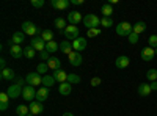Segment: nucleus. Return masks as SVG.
<instances>
[{
	"instance_id": "f257e3e1",
	"label": "nucleus",
	"mask_w": 157,
	"mask_h": 116,
	"mask_svg": "<svg viewBox=\"0 0 157 116\" xmlns=\"http://www.w3.org/2000/svg\"><path fill=\"white\" fill-rule=\"evenodd\" d=\"M22 33L24 35H29V36H36L38 33H43L41 30H39L36 25L33 24V22H30V21H25L24 24H22Z\"/></svg>"
},
{
	"instance_id": "f03ea898",
	"label": "nucleus",
	"mask_w": 157,
	"mask_h": 116,
	"mask_svg": "<svg viewBox=\"0 0 157 116\" xmlns=\"http://www.w3.org/2000/svg\"><path fill=\"white\" fill-rule=\"evenodd\" d=\"M83 24L88 30L90 28H98V25H101V19L96 14H93V13H90V14H86L83 17Z\"/></svg>"
},
{
	"instance_id": "7ed1b4c3",
	"label": "nucleus",
	"mask_w": 157,
	"mask_h": 116,
	"mask_svg": "<svg viewBox=\"0 0 157 116\" xmlns=\"http://www.w3.org/2000/svg\"><path fill=\"white\" fill-rule=\"evenodd\" d=\"M132 33V24L129 22H120L116 25V35L118 36H129Z\"/></svg>"
},
{
	"instance_id": "20e7f679",
	"label": "nucleus",
	"mask_w": 157,
	"mask_h": 116,
	"mask_svg": "<svg viewBox=\"0 0 157 116\" xmlns=\"http://www.w3.org/2000/svg\"><path fill=\"white\" fill-rule=\"evenodd\" d=\"M63 36L66 38V41H75L77 38H78V28H77V25H68L66 28H64L63 32Z\"/></svg>"
},
{
	"instance_id": "39448f33",
	"label": "nucleus",
	"mask_w": 157,
	"mask_h": 116,
	"mask_svg": "<svg viewBox=\"0 0 157 116\" xmlns=\"http://www.w3.org/2000/svg\"><path fill=\"white\" fill-rule=\"evenodd\" d=\"M25 80H27V85H30V86H38L43 83V75L38 72H30V74H27Z\"/></svg>"
},
{
	"instance_id": "423d86ee",
	"label": "nucleus",
	"mask_w": 157,
	"mask_h": 116,
	"mask_svg": "<svg viewBox=\"0 0 157 116\" xmlns=\"http://www.w3.org/2000/svg\"><path fill=\"white\" fill-rule=\"evenodd\" d=\"M22 86L21 85H17V83H13V85H10V88L6 89V94L10 96V99H17V97H21L22 96Z\"/></svg>"
},
{
	"instance_id": "0eeeda50",
	"label": "nucleus",
	"mask_w": 157,
	"mask_h": 116,
	"mask_svg": "<svg viewBox=\"0 0 157 116\" xmlns=\"http://www.w3.org/2000/svg\"><path fill=\"white\" fill-rule=\"evenodd\" d=\"M22 97H24V100H29V102L36 100V91H35V86H30V85L24 86V89H22Z\"/></svg>"
},
{
	"instance_id": "6e6552de",
	"label": "nucleus",
	"mask_w": 157,
	"mask_h": 116,
	"mask_svg": "<svg viewBox=\"0 0 157 116\" xmlns=\"http://www.w3.org/2000/svg\"><path fill=\"white\" fill-rule=\"evenodd\" d=\"M140 57H141V60L143 61H146V63H149V61H152V58L155 57V50L152 49V47H145V49H141L140 50Z\"/></svg>"
},
{
	"instance_id": "1a4fd4ad",
	"label": "nucleus",
	"mask_w": 157,
	"mask_h": 116,
	"mask_svg": "<svg viewBox=\"0 0 157 116\" xmlns=\"http://www.w3.org/2000/svg\"><path fill=\"white\" fill-rule=\"evenodd\" d=\"M35 50H39V52H43V50H46V41L43 39L41 36H35L32 38V44H30Z\"/></svg>"
},
{
	"instance_id": "9d476101",
	"label": "nucleus",
	"mask_w": 157,
	"mask_h": 116,
	"mask_svg": "<svg viewBox=\"0 0 157 116\" xmlns=\"http://www.w3.org/2000/svg\"><path fill=\"white\" fill-rule=\"evenodd\" d=\"M68 22H69V25H77L78 22H83V17L80 14V11H71V13H68Z\"/></svg>"
},
{
	"instance_id": "9b49d317",
	"label": "nucleus",
	"mask_w": 157,
	"mask_h": 116,
	"mask_svg": "<svg viewBox=\"0 0 157 116\" xmlns=\"http://www.w3.org/2000/svg\"><path fill=\"white\" fill-rule=\"evenodd\" d=\"M129 64H130V60H129L127 55H120V57L115 60V66H116L118 69H126Z\"/></svg>"
},
{
	"instance_id": "f8f14e48",
	"label": "nucleus",
	"mask_w": 157,
	"mask_h": 116,
	"mask_svg": "<svg viewBox=\"0 0 157 116\" xmlns=\"http://www.w3.org/2000/svg\"><path fill=\"white\" fill-rule=\"evenodd\" d=\"M68 58H69V63L72 64V66H80L82 61H83L82 54H80V52H75V50H74L72 54H69V55H68Z\"/></svg>"
},
{
	"instance_id": "ddd939ff",
	"label": "nucleus",
	"mask_w": 157,
	"mask_h": 116,
	"mask_svg": "<svg viewBox=\"0 0 157 116\" xmlns=\"http://www.w3.org/2000/svg\"><path fill=\"white\" fill-rule=\"evenodd\" d=\"M29 108H30V113H32V114H39V113H43V111H44V105H43V102H38V100L30 102Z\"/></svg>"
},
{
	"instance_id": "4468645a",
	"label": "nucleus",
	"mask_w": 157,
	"mask_h": 116,
	"mask_svg": "<svg viewBox=\"0 0 157 116\" xmlns=\"http://www.w3.org/2000/svg\"><path fill=\"white\" fill-rule=\"evenodd\" d=\"M10 55L13 57V58H21L22 55H24V49L21 47V46H16V44H11L10 46Z\"/></svg>"
},
{
	"instance_id": "2eb2a0df",
	"label": "nucleus",
	"mask_w": 157,
	"mask_h": 116,
	"mask_svg": "<svg viewBox=\"0 0 157 116\" xmlns=\"http://www.w3.org/2000/svg\"><path fill=\"white\" fill-rule=\"evenodd\" d=\"M49 94H50V88H39L36 91V100L38 102H44V100H47Z\"/></svg>"
},
{
	"instance_id": "dca6fc26",
	"label": "nucleus",
	"mask_w": 157,
	"mask_h": 116,
	"mask_svg": "<svg viewBox=\"0 0 157 116\" xmlns=\"http://www.w3.org/2000/svg\"><path fill=\"white\" fill-rule=\"evenodd\" d=\"M50 5L54 6L55 9H68L71 2H69V0H52Z\"/></svg>"
},
{
	"instance_id": "f3484780",
	"label": "nucleus",
	"mask_w": 157,
	"mask_h": 116,
	"mask_svg": "<svg viewBox=\"0 0 157 116\" xmlns=\"http://www.w3.org/2000/svg\"><path fill=\"white\" fill-rule=\"evenodd\" d=\"M86 47V39L85 38H77L75 41H72V49L75 52H80V50H85Z\"/></svg>"
},
{
	"instance_id": "a211bd4d",
	"label": "nucleus",
	"mask_w": 157,
	"mask_h": 116,
	"mask_svg": "<svg viewBox=\"0 0 157 116\" xmlns=\"http://www.w3.org/2000/svg\"><path fill=\"white\" fill-rule=\"evenodd\" d=\"M137 91H138L140 96L146 97V96H149L152 93V89H151V85H148V83H140L138 88H137Z\"/></svg>"
},
{
	"instance_id": "6ab92c4d",
	"label": "nucleus",
	"mask_w": 157,
	"mask_h": 116,
	"mask_svg": "<svg viewBox=\"0 0 157 116\" xmlns=\"http://www.w3.org/2000/svg\"><path fill=\"white\" fill-rule=\"evenodd\" d=\"M54 79H55V82H58V83H64L68 80V74L64 72L63 69H58V71H54Z\"/></svg>"
},
{
	"instance_id": "aec40b11",
	"label": "nucleus",
	"mask_w": 157,
	"mask_h": 116,
	"mask_svg": "<svg viewBox=\"0 0 157 116\" xmlns=\"http://www.w3.org/2000/svg\"><path fill=\"white\" fill-rule=\"evenodd\" d=\"M71 91H72V85H71V83H68V82L60 83V86H58V93H60L61 96H69Z\"/></svg>"
},
{
	"instance_id": "412c9836",
	"label": "nucleus",
	"mask_w": 157,
	"mask_h": 116,
	"mask_svg": "<svg viewBox=\"0 0 157 116\" xmlns=\"http://www.w3.org/2000/svg\"><path fill=\"white\" fill-rule=\"evenodd\" d=\"M47 66L52 71H58V69H61V61L57 57H50V60L47 61Z\"/></svg>"
},
{
	"instance_id": "4be33fe9",
	"label": "nucleus",
	"mask_w": 157,
	"mask_h": 116,
	"mask_svg": "<svg viewBox=\"0 0 157 116\" xmlns=\"http://www.w3.org/2000/svg\"><path fill=\"white\" fill-rule=\"evenodd\" d=\"M0 75H2V80H16V75H14V71L13 69H10V68H6L5 71H2L0 72Z\"/></svg>"
},
{
	"instance_id": "5701e85b",
	"label": "nucleus",
	"mask_w": 157,
	"mask_h": 116,
	"mask_svg": "<svg viewBox=\"0 0 157 116\" xmlns=\"http://www.w3.org/2000/svg\"><path fill=\"white\" fill-rule=\"evenodd\" d=\"M101 13H102L104 17H112V14H113V6H112L110 3H104V5L101 6Z\"/></svg>"
},
{
	"instance_id": "b1692460",
	"label": "nucleus",
	"mask_w": 157,
	"mask_h": 116,
	"mask_svg": "<svg viewBox=\"0 0 157 116\" xmlns=\"http://www.w3.org/2000/svg\"><path fill=\"white\" fill-rule=\"evenodd\" d=\"M60 50H61L63 54H66V55H69V54L74 52V50H72V44L69 41H61L60 43Z\"/></svg>"
},
{
	"instance_id": "393cba45",
	"label": "nucleus",
	"mask_w": 157,
	"mask_h": 116,
	"mask_svg": "<svg viewBox=\"0 0 157 116\" xmlns=\"http://www.w3.org/2000/svg\"><path fill=\"white\" fill-rule=\"evenodd\" d=\"M145 30H146V24L143 22V21H140V22H135V24L132 25V32H134V33H137V35L143 33Z\"/></svg>"
},
{
	"instance_id": "a878e982",
	"label": "nucleus",
	"mask_w": 157,
	"mask_h": 116,
	"mask_svg": "<svg viewBox=\"0 0 157 116\" xmlns=\"http://www.w3.org/2000/svg\"><path fill=\"white\" fill-rule=\"evenodd\" d=\"M22 43H24V33H22V32H16L14 35L11 36V44L21 46Z\"/></svg>"
},
{
	"instance_id": "bb28decb",
	"label": "nucleus",
	"mask_w": 157,
	"mask_h": 116,
	"mask_svg": "<svg viewBox=\"0 0 157 116\" xmlns=\"http://www.w3.org/2000/svg\"><path fill=\"white\" fill-rule=\"evenodd\" d=\"M54 83H55V79H54V75H43V85H44V88H52L54 86Z\"/></svg>"
},
{
	"instance_id": "cd10ccee",
	"label": "nucleus",
	"mask_w": 157,
	"mask_h": 116,
	"mask_svg": "<svg viewBox=\"0 0 157 116\" xmlns=\"http://www.w3.org/2000/svg\"><path fill=\"white\" fill-rule=\"evenodd\" d=\"M58 49H60V44H58V43H55V41L46 43V50H47L49 54H54V52H57Z\"/></svg>"
},
{
	"instance_id": "c85d7f7f",
	"label": "nucleus",
	"mask_w": 157,
	"mask_h": 116,
	"mask_svg": "<svg viewBox=\"0 0 157 116\" xmlns=\"http://www.w3.org/2000/svg\"><path fill=\"white\" fill-rule=\"evenodd\" d=\"M35 52L36 50L32 47V46H27V47H24V57L25 58H29V60H32V58H35Z\"/></svg>"
},
{
	"instance_id": "c756f323",
	"label": "nucleus",
	"mask_w": 157,
	"mask_h": 116,
	"mask_svg": "<svg viewBox=\"0 0 157 116\" xmlns=\"http://www.w3.org/2000/svg\"><path fill=\"white\" fill-rule=\"evenodd\" d=\"M41 38L46 41V43H50V41H54V32L52 30H43L41 33Z\"/></svg>"
},
{
	"instance_id": "7c9ffc66",
	"label": "nucleus",
	"mask_w": 157,
	"mask_h": 116,
	"mask_svg": "<svg viewBox=\"0 0 157 116\" xmlns=\"http://www.w3.org/2000/svg\"><path fill=\"white\" fill-rule=\"evenodd\" d=\"M29 113H30V108L27 105H17V108H16V114L17 116H27Z\"/></svg>"
},
{
	"instance_id": "2f4dec72",
	"label": "nucleus",
	"mask_w": 157,
	"mask_h": 116,
	"mask_svg": "<svg viewBox=\"0 0 157 116\" xmlns=\"http://www.w3.org/2000/svg\"><path fill=\"white\" fill-rule=\"evenodd\" d=\"M55 27H57L60 32H64V28L68 27V25H66V21H64L63 17H57V19H55Z\"/></svg>"
},
{
	"instance_id": "473e14b6",
	"label": "nucleus",
	"mask_w": 157,
	"mask_h": 116,
	"mask_svg": "<svg viewBox=\"0 0 157 116\" xmlns=\"http://www.w3.org/2000/svg\"><path fill=\"white\" fill-rule=\"evenodd\" d=\"M146 79L149 80V82H157V69H148V72H146Z\"/></svg>"
},
{
	"instance_id": "72a5a7b5",
	"label": "nucleus",
	"mask_w": 157,
	"mask_h": 116,
	"mask_svg": "<svg viewBox=\"0 0 157 116\" xmlns=\"http://www.w3.org/2000/svg\"><path fill=\"white\" fill-rule=\"evenodd\" d=\"M68 83L71 85H75V83H80V75H77V74H68Z\"/></svg>"
},
{
	"instance_id": "f704fd0d",
	"label": "nucleus",
	"mask_w": 157,
	"mask_h": 116,
	"mask_svg": "<svg viewBox=\"0 0 157 116\" xmlns=\"http://www.w3.org/2000/svg\"><path fill=\"white\" fill-rule=\"evenodd\" d=\"M47 69H49L47 63H39V64H38V68H36V72H38V74H41V75H46V74H47Z\"/></svg>"
},
{
	"instance_id": "c9c22d12",
	"label": "nucleus",
	"mask_w": 157,
	"mask_h": 116,
	"mask_svg": "<svg viewBox=\"0 0 157 116\" xmlns=\"http://www.w3.org/2000/svg\"><path fill=\"white\" fill-rule=\"evenodd\" d=\"M148 46L152 49H157V35H151L148 38Z\"/></svg>"
},
{
	"instance_id": "e433bc0d",
	"label": "nucleus",
	"mask_w": 157,
	"mask_h": 116,
	"mask_svg": "<svg viewBox=\"0 0 157 116\" xmlns=\"http://www.w3.org/2000/svg\"><path fill=\"white\" fill-rule=\"evenodd\" d=\"M101 25H102V27H105V28L112 27V25H113L112 17H102V19H101Z\"/></svg>"
},
{
	"instance_id": "4c0bfd02",
	"label": "nucleus",
	"mask_w": 157,
	"mask_h": 116,
	"mask_svg": "<svg viewBox=\"0 0 157 116\" xmlns=\"http://www.w3.org/2000/svg\"><path fill=\"white\" fill-rule=\"evenodd\" d=\"M101 35V30L99 28H90L88 32H86V38H96V36H99Z\"/></svg>"
},
{
	"instance_id": "58836bf2",
	"label": "nucleus",
	"mask_w": 157,
	"mask_h": 116,
	"mask_svg": "<svg viewBox=\"0 0 157 116\" xmlns=\"http://www.w3.org/2000/svg\"><path fill=\"white\" fill-rule=\"evenodd\" d=\"M127 39H129V43H130V44H137L140 38H138V35H137V33H134V32H132V33H130V35L127 36Z\"/></svg>"
},
{
	"instance_id": "ea45409f",
	"label": "nucleus",
	"mask_w": 157,
	"mask_h": 116,
	"mask_svg": "<svg viewBox=\"0 0 157 116\" xmlns=\"http://www.w3.org/2000/svg\"><path fill=\"white\" fill-rule=\"evenodd\" d=\"M44 0H32V2H30V5L33 6V8H43L44 6Z\"/></svg>"
},
{
	"instance_id": "a19ab883",
	"label": "nucleus",
	"mask_w": 157,
	"mask_h": 116,
	"mask_svg": "<svg viewBox=\"0 0 157 116\" xmlns=\"http://www.w3.org/2000/svg\"><path fill=\"white\" fill-rule=\"evenodd\" d=\"M10 102V96L6 94V91L0 93V104H8Z\"/></svg>"
},
{
	"instance_id": "79ce46f5",
	"label": "nucleus",
	"mask_w": 157,
	"mask_h": 116,
	"mask_svg": "<svg viewBox=\"0 0 157 116\" xmlns=\"http://www.w3.org/2000/svg\"><path fill=\"white\" fill-rule=\"evenodd\" d=\"M39 58L44 60V61H49L50 60V55H49L47 50H43V52H39Z\"/></svg>"
},
{
	"instance_id": "37998d69",
	"label": "nucleus",
	"mask_w": 157,
	"mask_h": 116,
	"mask_svg": "<svg viewBox=\"0 0 157 116\" xmlns=\"http://www.w3.org/2000/svg\"><path fill=\"white\" fill-rule=\"evenodd\" d=\"M101 83H102V80L99 77H93V79H91V86H99Z\"/></svg>"
},
{
	"instance_id": "c03bdc74",
	"label": "nucleus",
	"mask_w": 157,
	"mask_h": 116,
	"mask_svg": "<svg viewBox=\"0 0 157 116\" xmlns=\"http://www.w3.org/2000/svg\"><path fill=\"white\" fill-rule=\"evenodd\" d=\"M16 83H17V85H21L22 88H24V86H27V85H25V83H27V80L22 79V77H16Z\"/></svg>"
},
{
	"instance_id": "a18cd8bd",
	"label": "nucleus",
	"mask_w": 157,
	"mask_h": 116,
	"mask_svg": "<svg viewBox=\"0 0 157 116\" xmlns=\"http://www.w3.org/2000/svg\"><path fill=\"white\" fill-rule=\"evenodd\" d=\"M0 68H2V71H5V69H6V61H5V58L0 60Z\"/></svg>"
},
{
	"instance_id": "49530a36",
	"label": "nucleus",
	"mask_w": 157,
	"mask_h": 116,
	"mask_svg": "<svg viewBox=\"0 0 157 116\" xmlns=\"http://www.w3.org/2000/svg\"><path fill=\"white\" fill-rule=\"evenodd\" d=\"M71 3L78 6V5H83V0H71Z\"/></svg>"
},
{
	"instance_id": "de8ad7c7",
	"label": "nucleus",
	"mask_w": 157,
	"mask_h": 116,
	"mask_svg": "<svg viewBox=\"0 0 157 116\" xmlns=\"http://www.w3.org/2000/svg\"><path fill=\"white\" fill-rule=\"evenodd\" d=\"M151 89L152 91H157V82H151Z\"/></svg>"
},
{
	"instance_id": "09e8293b",
	"label": "nucleus",
	"mask_w": 157,
	"mask_h": 116,
	"mask_svg": "<svg viewBox=\"0 0 157 116\" xmlns=\"http://www.w3.org/2000/svg\"><path fill=\"white\" fill-rule=\"evenodd\" d=\"M0 110H2V111L8 110V104H0Z\"/></svg>"
},
{
	"instance_id": "8fccbe9b",
	"label": "nucleus",
	"mask_w": 157,
	"mask_h": 116,
	"mask_svg": "<svg viewBox=\"0 0 157 116\" xmlns=\"http://www.w3.org/2000/svg\"><path fill=\"white\" fill-rule=\"evenodd\" d=\"M63 116H74V113H69L68 111V113H63Z\"/></svg>"
},
{
	"instance_id": "3c124183",
	"label": "nucleus",
	"mask_w": 157,
	"mask_h": 116,
	"mask_svg": "<svg viewBox=\"0 0 157 116\" xmlns=\"http://www.w3.org/2000/svg\"><path fill=\"white\" fill-rule=\"evenodd\" d=\"M27 116H35V114H32V113H29V114H27Z\"/></svg>"
},
{
	"instance_id": "603ef678",
	"label": "nucleus",
	"mask_w": 157,
	"mask_h": 116,
	"mask_svg": "<svg viewBox=\"0 0 157 116\" xmlns=\"http://www.w3.org/2000/svg\"><path fill=\"white\" fill-rule=\"evenodd\" d=\"M154 50H155V55H157V49H154Z\"/></svg>"
}]
</instances>
